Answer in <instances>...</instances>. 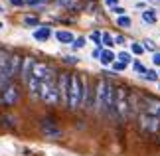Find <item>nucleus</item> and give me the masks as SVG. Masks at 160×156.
I'll use <instances>...</instances> for the list:
<instances>
[{
  "label": "nucleus",
  "mask_w": 160,
  "mask_h": 156,
  "mask_svg": "<svg viewBox=\"0 0 160 156\" xmlns=\"http://www.w3.org/2000/svg\"><path fill=\"white\" fill-rule=\"evenodd\" d=\"M132 69H134V71H137V73H140V75H144V73H146V71H148V69H146V67H144L142 63H140V61H138V59H134V61H132Z\"/></svg>",
  "instance_id": "obj_19"
},
{
  "label": "nucleus",
  "mask_w": 160,
  "mask_h": 156,
  "mask_svg": "<svg viewBox=\"0 0 160 156\" xmlns=\"http://www.w3.org/2000/svg\"><path fill=\"white\" fill-rule=\"evenodd\" d=\"M0 12H2V6H0Z\"/></svg>",
  "instance_id": "obj_34"
},
{
  "label": "nucleus",
  "mask_w": 160,
  "mask_h": 156,
  "mask_svg": "<svg viewBox=\"0 0 160 156\" xmlns=\"http://www.w3.org/2000/svg\"><path fill=\"white\" fill-rule=\"evenodd\" d=\"M105 2H107V6H113V8L117 6V0H105Z\"/></svg>",
  "instance_id": "obj_33"
},
{
  "label": "nucleus",
  "mask_w": 160,
  "mask_h": 156,
  "mask_svg": "<svg viewBox=\"0 0 160 156\" xmlns=\"http://www.w3.org/2000/svg\"><path fill=\"white\" fill-rule=\"evenodd\" d=\"M115 43H125V38H122V36H117V38H115Z\"/></svg>",
  "instance_id": "obj_32"
},
{
  "label": "nucleus",
  "mask_w": 160,
  "mask_h": 156,
  "mask_svg": "<svg viewBox=\"0 0 160 156\" xmlns=\"http://www.w3.org/2000/svg\"><path fill=\"white\" fill-rule=\"evenodd\" d=\"M117 26H121V28H131V26H132V20H131L128 16H119Z\"/></svg>",
  "instance_id": "obj_17"
},
{
  "label": "nucleus",
  "mask_w": 160,
  "mask_h": 156,
  "mask_svg": "<svg viewBox=\"0 0 160 156\" xmlns=\"http://www.w3.org/2000/svg\"><path fill=\"white\" fill-rule=\"evenodd\" d=\"M115 58H117V55L111 52V49H103L99 59H101V63H103V65H109V63H115Z\"/></svg>",
  "instance_id": "obj_15"
},
{
  "label": "nucleus",
  "mask_w": 160,
  "mask_h": 156,
  "mask_svg": "<svg viewBox=\"0 0 160 156\" xmlns=\"http://www.w3.org/2000/svg\"><path fill=\"white\" fill-rule=\"evenodd\" d=\"M71 46L75 48V49H79V48H83V46H85V38H83V36H81V38H77L75 42L71 43Z\"/></svg>",
  "instance_id": "obj_25"
},
{
  "label": "nucleus",
  "mask_w": 160,
  "mask_h": 156,
  "mask_svg": "<svg viewBox=\"0 0 160 156\" xmlns=\"http://www.w3.org/2000/svg\"><path fill=\"white\" fill-rule=\"evenodd\" d=\"M69 83H71V73L61 71L58 75V91H59V103L65 107L69 103Z\"/></svg>",
  "instance_id": "obj_7"
},
{
  "label": "nucleus",
  "mask_w": 160,
  "mask_h": 156,
  "mask_svg": "<svg viewBox=\"0 0 160 156\" xmlns=\"http://www.w3.org/2000/svg\"><path fill=\"white\" fill-rule=\"evenodd\" d=\"M65 61H67V63H77V59H75V58H71V55H67Z\"/></svg>",
  "instance_id": "obj_30"
},
{
  "label": "nucleus",
  "mask_w": 160,
  "mask_h": 156,
  "mask_svg": "<svg viewBox=\"0 0 160 156\" xmlns=\"http://www.w3.org/2000/svg\"><path fill=\"white\" fill-rule=\"evenodd\" d=\"M34 65H36L34 58H24V59H22V69H20V75H22V79H24V83H28L30 77L34 75Z\"/></svg>",
  "instance_id": "obj_10"
},
{
  "label": "nucleus",
  "mask_w": 160,
  "mask_h": 156,
  "mask_svg": "<svg viewBox=\"0 0 160 156\" xmlns=\"http://www.w3.org/2000/svg\"><path fill=\"white\" fill-rule=\"evenodd\" d=\"M40 99L46 105H58L59 103V91H58V79H46L42 81V89H40Z\"/></svg>",
  "instance_id": "obj_4"
},
{
  "label": "nucleus",
  "mask_w": 160,
  "mask_h": 156,
  "mask_svg": "<svg viewBox=\"0 0 160 156\" xmlns=\"http://www.w3.org/2000/svg\"><path fill=\"white\" fill-rule=\"evenodd\" d=\"M83 95H85V79H81V75L71 73V83H69V103L67 107L71 111L79 109L83 105Z\"/></svg>",
  "instance_id": "obj_1"
},
{
  "label": "nucleus",
  "mask_w": 160,
  "mask_h": 156,
  "mask_svg": "<svg viewBox=\"0 0 160 156\" xmlns=\"http://www.w3.org/2000/svg\"><path fill=\"white\" fill-rule=\"evenodd\" d=\"M34 77H36V79H40V81H46V79L55 77V71H53L48 63L36 61V65H34Z\"/></svg>",
  "instance_id": "obj_9"
},
{
  "label": "nucleus",
  "mask_w": 160,
  "mask_h": 156,
  "mask_svg": "<svg viewBox=\"0 0 160 156\" xmlns=\"http://www.w3.org/2000/svg\"><path fill=\"white\" fill-rule=\"evenodd\" d=\"M142 46H144V49H150V52H156V49H154V43H152V40H144V43H142Z\"/></svg>",
  "instance_id": "obj_26"
},
{
  "label": "nucleus",
  "mask_w": 160,
  "mask_h": 156,
  "mask_svg": "<svg viewBox=\"0 0 160 156\" xmlns=\"http://www.w3.org/2000/svg\"><path fill=\"white\" fill-rule=\"evenodd\" d=\"M101 43H103V46H107V48H111V46H115V38H113L109 32H103V40H101Z\"/></svg>",
  "instance_id": "obj_18"
},
{
  "label": "nucleus",
  "mask_w": 160,
  "mask_h": 156,
  "mask_svg": "<svg viewBox=\"0 0 160 156\" xmlns=\"http://www.w3.org/2000/svg\"><path fill=\"white\" fill-rule=\"evenodd\" d=\"M113 69H115V71H125V69H127V63H122V61L117 59L115 63H113Z\"/></svg>",
  "instance_id": "obj_24"
},
{
  "label": "nucleus",
  "mask_w": 160,
  "mask_h": 156,
  "mask_svg": "<svg viewBox=\"0 0 160 156\" xmlns=\"http://www.w3.org/2000/svg\"><path fill=\"white\" fill-rule=\"evenodd\" d=\"M138 127L142 133L146 134H160V118L154 117V115H148V113H140L138 117Z\"/></svg>",
  "instance_id": "obj_5"
},
{
  "label": "nucleus",
  "mask_w": 160,
  "mask_h": 156,
  "mask_svg": "<svg viewBox=\"0 0 160 156\" xmlns=\"http://www.w3.org/2000/svg\"><path fill=\"white\" fill-rule=\"evenodd\" d=\"M158 2H160V0H158Z\"/></svg>",
  "instance_id": "obj_36"
},
{
  "label": "nucleus",
  "mask_w": 160,
  "mask_h": 156,
  "mask_svg": "<svg viewBox=\"0 0 160 156\" xmlns=\"http://www.w3.org/2000/svg\"><path fill=\"white\" fill-rule=\"evenodd\" d=\"M144 113L154 115V117H158V118H160V99L146 97V99H144Z\"/></svg>",
  "instance_id": "obj_11"
},
{
  "label": "nucleus",
  "mask_w": 160,
  "mask_h": 156,
  "mask_svg": "<svg viewBox=\"0 0 160 156\" xmlns=\"http://www.w3.org/2000/svg\"><path fill=\"white\" fill-rule=\"evenodd\" d=\"M113 115H117L121 121H127L131 117V91L127 87H117Z\"/></svg>",
  "instance_id": "obj_2"
},
{
  "label": "nucleus",
  "mask_w": 160,
  "mask_h": 156,
  "mask_svg": "<svg viewBox=\"0 0 160 156\" xmlns=\"http://www.w3.org/2000/svg\"><path fill=\"white\" fill-rule=\"evenodd\" d=\"M26 85H28V91L32 93V97H40V89H42V81H40V79H36V77L32 75Z\"/></svg>",
  "instance_id": "obj_13"
},
{
  "label": "nucleus",
  "mask_w": 160,
  "mask_h": 156,
  "mask_svg": "<svg viewBox=\"0 0 160 156\" xmlns=\"http://www.w3.org/2000/svg\"><path fill=\"white\" fill-rule=\"evenodd\" d=\"M24 24H26V26H38L40 20H38V18H34V16H26V18H24Z\"/></svg>",
  "instance_id": "obj_23"
},
{
  "label": "nucleus",
  "mask_w": 160,
  "mask_h": 156,
  "mask_svg": "<svg viewBox=\"0 0 160 156\" xmlns=\"http://www.w3.org/2000/svg\"><path fill=\"white\" fill-rule=\"evenodd\" d=\"M10 4H14V6H22V4H24V0H10Z\"/></svg>",
  "instance_id": "obj_31"
},
{
  "label": "nucleus",
  "mask_w": 160,
  "mask_h": 156,
  "mask_svg": "<svg viewBox=\"0 0 160 156\" xmlns=\"http://www.w3.org/2000/svg\"><path fill=\"white\" fill-rule=\"evenodd\" d=\"M156 10H144L142 12V20L146 22V24H156Z\"/></svg>",
  "instance_id": "obj_16"
},
{
  "label": "nucleus",
  "mask_w": 160,
  "mask_h": 156,
  "mask_svg": "<svg viewBox=\"0 0 160 156\" xmlns=\"http://www.w3.org/2000/svg\"><path fill=\"white\" fill-rule=\"evenodd\" d=\"M142 77H144L146 81H156V79H158V73H156L154 69H148V71H146Z\"/></svg>",
  "instance_id": "obj_22"
},
{
  "label": "nucleus",
  "mask_w": 160,
  "mask_h": 156,
  "mask_svg": "<svg viewBox=\"0 0 160 156\" xmlns=\"http://www.w3.org/2000/svg\"><path fill=\"white\" fill-rule=\"evenodd\" d=\"M113 12H115V14H119V16H125V8H122V6H115Z\"/></svg>",
  "instance_id": "obj_28"
},
{
  "label": "nucleus",
  "mask_w": 160,
  "mask_h": 156,
  "mask_svg": "<svg viewBox=\"0 0 160 156\" xmlns=\"http://www.w3.org/2000/svg\"><path fill=\"white\" fill-rule=\"evenodd\" d=\"M50 36H52V30L48 28V26H42V28H38L34 32V38L38 40V42H48V40H50Z\"/></svg>",
  "instance_id": "obj_14"
},
{
  "label": "nucleus",
  "mask_w": 160,
  "mask_h": 156,
  "mask_svg": "<svg viewBox=\"0 0 160 156\" xmlns=\"http://www.w3.org/2000/svg\"><path fill=\"white\" fill-rule=\"evenodd\" d=\"M131 49H132V53H134V55H142V53H144V46H142V43H137V42L132 43V48H131Z\"/></svg>",
  "instance_id": "obj_21"
},
{
  "label": "nucleus",
  "mask_w": 160,
  "mask_h": 156,
  "mask_svg": "<svg viewBox=\"0 0 160 156\" xmlns=\"http://www.w3.org/2000/svg\"><path fill=\"white\" fill-rule=\"evenodd\" d=\"M152 61H154V65H160V52L152 53Z\"/></svg>",
  "instance_id": "obj_29"
},
{
  "label": "nucleus",
  "mask_w": 160,
  "mask_h": 156,
  "mask_svg": "<svg viewBox=\"0 0 160 156\" xmlns=\"http://www.w3.org/2000/svg\"><path fill=\"white\" fill-rule=\"evenodd\" d=\"M0 28H2V22H0Z\"/></svg>",
  "instance_id": "obj_35"
},
{
  "label": "nucleus",
  "mask_w": 160,
  "mask_h": 156,
  "mask_svg": "<svg viewBox=\"0 0 160 156\" xmlns=\"http://www.w3.org/2000/svg\"><path fill=\"white\" fill-rule=\"evenodd\" d=\"M55 40L61 42V43H73L75 42V36H73L69 30H58V32H55Z\"/></svg>",
  "instance_id": "obj_12"
},
{
  "label": "nucleus",
  "mask_w": 160,
  "mask_h": 156,
  "mask_svg": "<svg viewBox=\"0 0 160 156\" xmlns=\"http://www.w3.org/2000/svg\"><path fill=\"white\" fill-rule=\"evenodd\" d=\"M18 101H20V87L16 83H8L0 91V105H4V107H14V105H18Z\"/></svg>",
  "instance_id": "obj_6"
},
{
  "label": "nucleus",
  "mask_w": 160,
  "mask_h": 156,
  "mask_svg": "<svg viewBox=\"0 0 160 156\" xmlns=\"http://www.w3.org/2000/svg\"><path fill=\"white\" fill-rule=\"evenodd\" d=\"M40 128H42V133H44V136H48V138H61V136H63L61 128L58 127V123H55L53 118H50V117L42 118Z\"/></svg>",
  "instance_id": "obj_8"
},
{
  "label": "nucleus",
  "mask_w": 160,
  "mask_h": 156,
  "mask_svg": "<svg viewBox=\"0 0 160 156\" xmlns=\"http://www.w3.org/2000/svg\"><path fill=\"white\" fill-rule=\"evenodd\" d=\"M117 59H119V61H122V63H131V61H132V55L131 53H128V52H121L119 55H117Z\"/></svg>",
  "instance_id": "obj_20"
},
{
  "label": "nucleus",
  "mask_w": 160,
  "mask_h": 156,
  "mask_svg": "<svg viewBox=\"0 0 160 156\" xmlns=\"http://www.w3.org/2000/svg\"><path fill=\"white\" fill-rule=\"evenodd\" d=\"M111 89H113V85L107 79H99L95 83V109L101 111V113H107V101Z\"/></svg>",
  "instance_id": "obj_3"
},
{
  "label": "nucleus",
  "mask_w": 160,
  "mask_h": 156,
  "mask_svg": "<svg viewBox=\"0 0 160 156\" xmlns=\"http://www.w3.org/2000/svg\"><path fill=\"white\" fill-rule=\"evenodd\" d=\"M24 4H28V6H40V4H44V0H24Z\"/></svg>",
  "instance_id": "obj_27"
}]
</instances>
